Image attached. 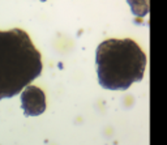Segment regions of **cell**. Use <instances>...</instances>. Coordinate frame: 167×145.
<instances>
[{
    "mask_svg": "<svg viewBox=\"0 0 167 145\" xmlns=\"http://www.w3.org/2000/svg\"><path fill=\"white\" fill-rule=\"evenodd\" d=\"M146 63L145 52L129 38L107 39L95 51L98 80L108 90H125L133 83L141 81Z\"/></svg>",
    "mask_w": 167,
    "mask_h": 145,
    "instance_id": "7a4b0ae2",
    "label": "cell"
},
{
    "mask_svg": "<svg viewBox=\"0 0 167 145\" xmlns=\"http://www.w3.org/2000/svg\"><path fill=\"white\" fill-rule=\"evenodd\" d=\"M21 107L25 116H38L46 110V96L41 88L28 85L21 93Z\"/></svg>",
    "mask_w": 167,
    "mask_h": 145,
    "instance_id": "3957f363",
    "label": "cell"
},
{
    "mask_svg": "<svg viewBox=\"0 0 167 145\" xmlns=\"http://www.w3.org/2000/svg\"><path fill=\"white\" fill-rule=\"evenodd\" d=\"M42 68V56L26 31H0V101L21 93Z\"/></svg>",
    "mask_w": 167,
    "mask_h": 145,
    "instance_id": "6da1fadb",
    "label": "cell"
}]
</instances>
